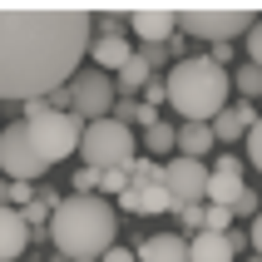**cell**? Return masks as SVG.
I'll use <instances>...</instances> for the list:
<instances>
[{"label": "cell", "instance_id": "6da1fadb", "mask_svg": "<svg viewBox=\"0 0 262 262\" xmlns=\"http://www.w3.org/2000/svg\"><path fill=\"white\" fill-rule=\"evenodd\" d=\"M94 15L79 5H0V99H50L79 74Z\"/></svg>", "mask_w": 262, "mask_h": 262}, {"label": "cell", "instance_id": "7a4b0ae2", "mask_svg": "<svg viewBox=\"0 0 262 262\" xmlns=\"http://www.w3.org/2000/svg\"><path fill=\"white\" fill-rule=\"evenodd\" d=\"M119 237V213L99 193H70L59 198L50 218V243L59 248L64 262H99Z\"/></svg>", "mask_w": 262, "mask_h": 262}, {"label": "cell", "instance_id": "3957f363", "mask_svg": "<svg viewBox=\"0 0 262 262\" xmlns=\"http://www.w3.org/2000/svg\"><path fill=\"white\" fill-rule=\"evenodd\" d=\"M168 104L183 124H213V119L228 109V94H233V74L218 70L208 55H188L168 70Z\"/></svg>", "mask_w": 262, "mask_h": 262}, {"label": "cell", "instance_id": "277c9868", "mask_svg": "<svg viewBox=\"0 0 262 262\" xmlns=\"http://www.w3.org/2000/svg\"><path fill=\"white\" fill-rule=\"evenodd\" d=\"M25 114H20V124L30 129V144H35V154H40L50 168L55 163H64L70 154H79V139H84V124L74 114H59V109H50V99H30L20 104Z\"/></svg>", "mask_w": 262, "mask_h": 262}, {"label": "cell", "instance_id": "5b68a950", "mask_svg": "<svg viewBox=\"0 0 262 262\" xmlns=\"http://www.w3.org/2000/svg\"><path fill=\"white\" fill-rule=\"evenodd\" d=\"M178 30L193 40H213V45H233L237 35H248L257 25L252 5H173Z\"/></svg>", "mask_w": 262, "mask_h": 262}, {"label": "cell", "instance_id": "8992f818", "mask_svg": "<svg viewBox=\"0 0 262 262\" xmlns=\"http://www.w3.org/2000/svg\"><path fill=\"white\" fill-rule=\"evenodd\" d=\"M79 159H84V168H94V173L129 168L134 163V129L119 124V119H94V124H84Z\"/></svg>", "mask_w": 262, "mask_h": 262}, {"label": "cell", "instance_id": "52a82bcc", "mask_svg": "<svg viewBox=\"0 0 262 262\" xmlns=\"http://www.w3.org/2000/svg\"><path fill=\"white\" fill-rule=\"evenodd\" d=\"M0 173H5V183H40V178L50 173V163L35 154L30 129L20 124V119L0 129Z\"/></svg>", "mask_w": 262, "mask_h": 262}, {"label": "cell", "instance_id": "ba28073f", "mask_svg": "<svg viewBox=\"0 0 262 262\" xmlns=\"http://www.w3.org/2000/svg\"><path fill=\"white\" fill-rule=\"evenodd\" d=\"M70 114L79 124H94V119H109L114 114V74H99V70H79L70 79Z\"/></svg>", "mask_w": 262, "mask_h": 262}, {"label": "cell", "instance_id": "9c48e42d", "mask_svg": "<svg viewBox=\"0 0 262 262\" xmlns=\"http://www.w3.org/2000/svg\"><path fill=\"white\" fill-rule=\"evenodd\" d=\"M163 188L173 193L178 208H198V203H208V168L198 159L173 154V159L163 163Z\"/></svg>", "mask_w": 262, "mask_h": 262}, {"label": "cell", "instance_id": "30bf717a", "mask_svg": "<svg viewBox=\"0 0 262 262\" xmlns=\"http://www.w3.org/2000/svg\"><path fill=\"white\" fill-rule=\"evenodd\" d=\"M129 25H134V35L144 45H168V35H173V25H178V10L173 5H134Z\"/></svg>", "mask_w": 262, "mask_h": 262}, {"label": "cell", "instance_id": "8fae6325", "mask_svg": "<svg viewBox=\"0 0 262 262\" xmlns=\"http://www.w3.org/2000/svg\"><path fill=\"white\" fill-rule=\"evenodd\" d=\"M89 55H94V70L99 74H119L134 59V45H129L124 30H99V35L89 40Z\"/></svg>", "mask_w": 262, "mask_h": 262}, {"label": "cell", "instance_id": "7c38bea8", "mask_svg": "<svg viewBox=\"0 0 262 262\" xmlns=\"http://www.w3.org/2000/svg\"><path fill=\"white\" fill-rule=\"evenodd\" d=\"M243 188H248V183H243V163H237L233 154H223V159L213 163V173H208V203L233 208Z\"/></svg>", "mask_w": 262, "mask_h": 262}, {"label": "cell", "instance_id": "4fadbf2b", "mask_svg": "<svg viewBox=\"0 0 262 262\" xmlns=\"http://www.w3.org/2000/svg\"><path fill=\"white\" fill-rule=\"evenodd\" d=\"M252 124H257V109H252L248 99H243V104H228V109L213 119V139H218V144H237L243 134H252Z\"/></svg>", "mask_w": 262, "mask_h": 262}, {"label": "cell", "instance_id": "5bb4252c", "mask_svg": "<svg viewBox=\"0 0 262 262\" xmlns=\"http://www.w3.org/2000/svg\"><path fill=\"white\" fill-rule=\"evenodd\" d=\"M25 248H30V228H25V218H20V208L0 203V262H15Z\"/></svg>", "mask_w": 262, "mask_h": 262}, {"label": "cell", "instance_id": "9a60e30c", "mask_svg": "<svg viewBox=\"0 0 262 262\" xmlns=\"http://www.w3.org/2000/svg\"><path fill=\"white\" fill-rule=\"evenodd\" d=\"M139 262H188V237L183 233H154L139 243Z\"/></svg>", "mask_w": 262, "mask_h": 262}, {"label": "cell", "instance_id": "2e32d148", "mask_svg": "<svg viewBox=\"0 0 262 262\" xmlns=\"http://www.w3.org/2000/svg\"><path fill=\"white\" fill-rule=\"evenodd\" d=\"M237 248H233V237H223V233H198L188 237V262H233Z\"/></svg>", "mask_w": 262, "mask_h": 262}, {"label": "cell", "instance_id": "e0dca14e", "mask_svg": "<svg viewBox=\"0 0 262 262\" xmlns=\"http://www.w3.org/2000/svg\"><path fill=\"white\" fill-rule=\"evenodd\" d=\"M148 79H154V70H148V59L139 55V50H134V59H129V64H124V70L114 74V94H124V99H139Z\"/></svg>", "mask_w": 262, "mask_h": 262}, {"label": "cell", "instance_id": "ac0fdd59", "mask_svg": "<svg viewBox=\"0 0 262 262\" xmlns=\"http://www.w3.org/2000/svg\"><path fill=\"white\" fill-rule=\"evenodd\" d=\"M208 148H213V124H183V129H178V154H183V159L203 163Z\"/></svg>", "mask_w": 262, "mask_h": 262}, {"label": "cell", "instance_id": "d6986e66", "mask_svg": "<svg viewBox=\"0 0 262 262\" xmlns=\"http://www.w3.org/2000/svg\"><path fill=\"white\" fill-rule=\"evenodd\" d=\"M109 119H119V124H139V129H154L159 124V109H148V104H139V99H114V114Z\"/></svg>", "mask_w": 262, "mask_h": 262}, {"label": "cell", "instance_id": "ffe728a7", "mask_svg": "<svg viewBox=\"0 0 262 262\" xmlns=\"http://www.w3.org/2000/svg\"><path fill=\"white\" fill-rule=\"evenodd\" d=\"M124 173H129V188L139 193V188H154V183H163V163L144 154V159H134L129 168H124Z\"/></svg>", "mask_w": 262, "mask_h": 262}, {"label": "cell", "instance_id": "44dd1931", "mask_svg": "<svg viewBox=\"0 0 262 262\" xmlns=\"http://www.w3.org/2000/svg\"><path fill=\"white\" fill-rule=\"evenodd\" d=\"M144 148H148V159H163V154H173V148H178V129L159 119L154 129H144Z\"/></svg>", "mask_w": 262, "mask_h": 262}, {"label": "cell", "instance_id": "7402d4cb", "mask_svg": "<svg viewBox=\"0 0 262 262\" xmlns=\"http://www.w3.org/2000/svg\"><path fill=\"white\" fill-rule=\"evenodd\" d=\"M139 213H178V203H173V193L163 188V183H154V188H139Z\"/></svg>", "mask_w": 262, "mask_h": 262}, {"label": "cell", "instance_id": "603a6c76", "mask_svg": "<svg viewBox=\"0 0 262 262\" xmlns=\"http://www.w3.org/2000/svg\"><path fill=\"white\" fill-rule=\"evenodd\" d=\"M233 89H237V94H243L248 104H252V99H262V70L243 59V64L233 70Z\"/></svg>", "mask_w": 262, "mask_h": 262}, {"label": "cell", "instance_id": "cb8c5ba5", "mask_svg": "<svg viewBox=\"0 0 262 262\" xmlns=\"http://www.w3.org/2000/svg\"><path fill=\"white\" fill-rule=\"evenodd\" d=\"M203 233H233V213H228V208H218V203H208L203 208Z\"/></svg>", "mask_w": 262, "mask_h": 262}, {"label": "cell", "instance_id": "d4e9b609", "mask_svg": "<svg viewBox=\"0 0 262 262\" xmlns=\"http://www.w3.org/2000/svg\"><path fill=\"white\" fill-rule=\"evenodd\" d=\"M228 213H233V218H257V213H262V198H257V188H243V193H237V203L228 208Z\"/></svg>", "mask_w": 262, "mask_h": 262}, {"label": "cell", "instance_id": "484cf974", "mask_svg": "<svg viewBox=\"0 0 262 262\" xmlns=\"http://www.w3.org/2000/svg\"><path fill=\"white\" fill-rule=\"evenodd\" d=\"M243 50H248V64H257V70H262V15H257V25L243 35Z\"/></svg>", "mask_w": 262, "mask_h": 262}, {"label": "cell", "instance_id": "4316f807", "mask_svg": "<svg viewBox=\"0 0 262 262\" xmlns=\"http://www.w3.org/2000/svg\"><path fill=\"white\" fill-rule=\"evenodd\" d=\"M35 203V183H5V208H25Z\"/></svg>", "mask_w": 262, "mask_h": 262}, {"label": "cell", "instance_id": "83f0119b", "mask_svg": "<svg viewBox=\"0 0 262 262\" xmlns=\"http://www.w3.org/2000/svg\"><path fill=\"white\" fill-rule=\"evenodd\" d=\"M124 188H129V173H124V168H109V173H99V198H104V193H114V198H119Z\"/></svg>", "mask_w": 262, "mask_h": 262}, {"label": "cell", "instance_id": "f1b7e54d", "mask_svg": "<svg viewBox=\"0 0 262 262\" xmlns=\"http://www.w3.org/2000/svg\"><path fill=\"white\" fill-rule=\"evenodd\" d=\"M139 104H148V109L168 104V84H163V79H148V84H144V94H139Z\"/></svg>", "mask_w": 262, "mask_h": 262}, {"label": "cell", "instance_id": "f546056e", "mask_svg": "<svg viewBox=\"0 0 262 262\" xmlns=\"http://www.w3.org/2000/svg\"><path fill=\"white\" fill-rule=\"evenodd\" d=\"M178 218H183L188 237H198V233H203V203H198V208H178Z\"/></svg>", "mask_w": 262, "mask_h": 262}, {"label": "cell", "instance_id": "4dcf8cb0", "mask_svg": "<svg viewBox=\"0 0 262 262\" xmlns=\"http://www.w3.org/2000/svg\"><path fill=\"white\" fill-rule=\"evenodd\" d=\"M248 154H252V168L262 173V114H257V124H252V134H248Z\"/></svg>", "mask_w": 262, "mask_h": 262}, {"label": "cell", "instance_id": "1f68e13d", "mask_svg": "<svg viewBox=\"0 0 262 262\" xmlns=\"http://www.w3.org/2000/svg\"><path fill=\"white\" fill-rule=\"evenodd\" d=\"M74 193H99V173L94 168H74Z\"/></svg>", "mask_w": 262, "mask_h": 262}, {"label": "cell", "instance_id": "d6a6232c", "mask_svg": "<svg viewBox=\"0 0 262 262\" xmlns=\"http://www.w3.org/2000/svg\"><path fill=\"white\" fill-rule=\"evenodd\" d=\"M139 55L148 59V70H159L163 59H168V45H148V50H139Z\"/></svg>", "mask_w": 262, "mask_h": 262}, {"label": "cell", "instance_id": "836d02e7", "mask_svg": "<svg viewBox=\"0 0 262 262\" xmlns=\"http://www.w3.org/2000/svg\"><path fill=\"white\" fill-rule=\"evenodd\" d=\"M99 262H134V252H129V248H109Z\"/></svg>", "mask_w": 262, "mask_h": 262}, {"label": "cell", "instance_id": "e575fe53", "mask_svg": "<svg viewBox=\"0 0 262 262\" xmlns=\"http://www.w3.org/2000/svg\"><path fill=\"white\" fill-rule=\"evenodd\" d=\"M252 248H257V257H262V213L252 218Z\"/></svg>", "mask_w": 262, "mask_h": 262}, {"label": "cell", "instance_id": "d590c367", "mask_svg": "<svg viewBox=\"0 0 262 262\" xmlns=\"http://www.w3.org/2000/svg\"><path fill=\"white\" fill-rule=\"evenodd\" d=\"M0 203H5V183H0Z\"/></svg>", "mask_w": 262, "mask_h": 262}, {"label": "cell", "instance_id": "8d00e7d4", "mask_svg": "<svg viewBox=\"0 0 262 262\" xmlns=\"http://www.w3.org/2000/svg\"><path fill=\"white\" fill-rule=\"evenodd\" d=\"M248 262H262V257H248Z\"/></svg>", "mask_w": 262, "mask_h": 262}, {"label": "cell", "instance_id": "74e56055", "mask_svg": "<svg viewBox=\"0 0 262 262\" xmlns=\"http://www.w3.org/2000/svg\"><path fill=\"white\" fill-rule=\"evenodd\" d=\"M30 262H35V257H30Z\"/></svg>", "mask_w": 262, "mask_h": 262}]
</instances>
